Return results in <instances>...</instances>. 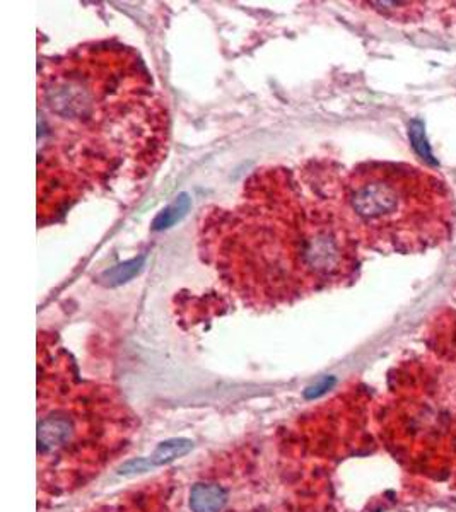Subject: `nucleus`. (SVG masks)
Listing matches in <instances>:
<instances>
[{
	"mask_svg": "<svg viewBox=\"0 0 456 512\" xmlns=\"http://www.w3.org/2000/svg\"><path fill=\"white\" fill-rule=\"evenodd\" d=\"M168 113L132 50L84 45L38 77V212L47 221L86 193L141 181L163 159Z\"/></svg>",
	"mask_w": 456,
	"mask_h": 512,
	"instance_id": "1",
	"label": "nucleus"
},
{
	"mask_svg": "<svg viewBox=\"0 0 456 512\" xmlns=\"http://www.w3.org/2000/svg\"><path fill=\"white\" fill-rule=\"evenodd\" d=\"M339 183L304 193L286 169L253 176L236 209L204 224L202 245L224 284L246 304L272 308L351 280L363 245Z\"/></svg>",
	"mask_w": 456,
	"mask_h": 512,
	"instance_id": "2",
	"label": "nucleus"
},
{
	"mask_svg": "<svg viewBox=\"0 0 456 512\" xmlns=\"http://www.w3.org/2000/svg\"><path fill=\"white\" fill-rule=\"evenodd\" d=\"M132 419L110 388L82 381L65 352L43 350L38 379V482L71 494L129 443Z\"/></svg>",
	"mask_w": 456,
	"mask_h": 512,
	"instance_id": "3",
	"label": "nucleus"
},
{
	"mask_svg": "<svg viewBox=\"0 0 456 512\" xmlns=\"http://www.w3.org/2000/svg\"><path fill=\"white\" fill-rule=\"evenodd\" d=\"M339 200L363 248L381 253L433 250L455 227L450 187L410 164H359L342 176Z\"/></svg>",
	"mask_w": 456,
	"mask_h": 512,
	"instance_id": "4",
	"label": "nucleus"
},
{
	"mask_svg": "<svg viewBox=\"0 0 456 512\" xmlns=\"http://www.w3.org/2000/svg\"><path fill=\"white\" fill-rule=\"evenodd\" d=\"M320 475L284 444H243L168 485L164 512H310Z\"/></svg>",
	"mask_w": 456,
	"mask_h": 512,
	"instance_id": "5",
	"label": "nucleus"
},
{
	"mask_svg": "<svg viewBox=\"0 0 456 512\" xmlns=\"http://www.w3.org/2000/svg\"><path fill=\"white\" fill-rule=\"evenodd\" d=\"M426 354L393 376L385 436L398 456L421 472H456V315L434 326Z\"/></svg>",
	"mask_w": 456,
	"mask_h": 512,
	"instance_id": "6",
	"label": "nucleus"
},
{
	"mask_svg": "<svg viewBox=\"0 0 456 512\" xmlns=\"http://www.w3.org/2000/svg\"><path fill=\"white\" fill-rule=\"evenodd\" d=\"M368 6L385 14L386 18L402 23L421 21L427 11V4L424 2H369Z\"/></svg>",
	"mask_w": 456,
	"mask_h": 512,
	"instance_id": "7",
	"label": "nucleus"
},
{
	"mask_svg": "<svg viewBox=\"0 0 456 512\" xmlns=\"http://www.w3.org/2000/svg\"><path fill=\"white\" fill-rule=\"evenodd\" d=\"M190 205H192L190 204V198H188L187 193H183V195L176 198L173 204L168 205L166 209L159 212L158 217L152 222V227H154L156 231H159V229H168V227L173 226V224H176V222L185 217L188 209H190Z\"/></svg>",
	"mask_w": 456,
	"mask_h": 512,
	"instance_id": "8",
	"label": "nucleus"
},
{
	"mask_svg": "<svg viewBox=\"0 0 456 512\" xmlns=\"http://www.w3.org/2000/svg\"><path fill=\"white\" fill-rule=\"evenodd\" d=\"M142 263H144V258L122 263V265L108 270L105 274V280L110 286H118V284H122V282H127V280L132 279V277L141 270Z\"/></svg>",
	"mask_w": 456,
	"mask_h": 512,
	"instance_id": "9",
	"label": "nucleus"
},
{
	"mask_svg": "<svg viewBox=\"0 0 456 512\" xmlns=\"http://www.w3.org/2000/svg\"><path fill=\"white\" fill-rule=\"evenodd\" d=\"M188 449H190V444H183L182 441L161 444V448L152 456V461L158 463V465H164V463H170L175 458H180L183 454H187Z\"/></svg>",
	"mask_w": 456,
	"mask_h": 512,
	"instance_id": "10",
	"label": "nucleus"
}]
</instances>
